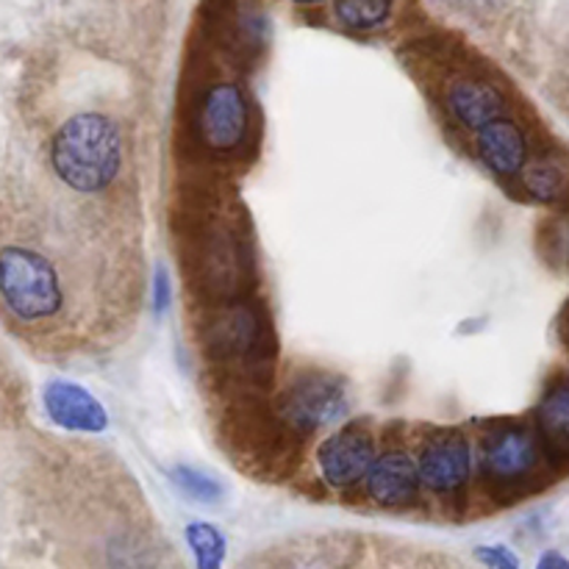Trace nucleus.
Returning a JSON list of instances; mask_svg holds the SVG:
<instances>
[{"instance_id":"15","label":"nucleus","mask_w":569,"mask_h":569,"mask_svg":"<svg viewBox=\"0 0 569 569\" xmlns=\"http://www.w3.org/2000/svg\"><path fill=\"white\" fill-rule=\"evenodd\" d=\"M522 189L537 203H559L569 194V159L561 153H542L520 176Z\"/></svg>"},{"instance_id":"16","label":"nucleus","mask_w":569,"mask_h":569,"mask_svg":"<svg viewBox=\"0 0 569 569\" xmlns=\"http://www.w3.org/2000/svg\"><path fill=\"white\" fill-rule=\"evenodd\" d=\"M395 0H333V14L342 28L353 33L378 31L389 22Z\"/></svg>"},{"instance_id":"12","label":"nucleus","mask_w":569,"mask_h":569,"mask_svg":"<svg viewBox=\"0 0 569 569\" xmlns=\"http://www.w3.org/2000/svg\"><path fill=\"white\" fill-rule=\"evenodd\" d=\"M44 415L53 426L76 433H103L109 428V415L103 403L89 389L72 381H50L42 389Z\"/></svg>"},{"instance_id":"19","label":"nucleus","mask_w":569,"mask_h":569,"mask_svg":"<svg viewBox=\"0 0 569 569\" xmlns=\"http://www.w3.org/2000/svg\"><path fill=\"white\" fill-rule=\"evenodd\" d=\"M472 553H476L478 565L487 569H522L515 550L506 548V545H478Z\"/></svg>"},{"instance_id":"1","label":"nucleus","mask_w":569,"mask_h":569,"mask_svg":"<svg viewBox=\"0 0 569 569\" xmlns=\"http://www.w3.org/2000/svg\"><path fill=\"white\" fill-rule=\"evenodd\" d=\"M50 167L78 194L106 192L126 164V133L103 111H78L50 137Z\"/></svg>"},{"instance_id":"22","label":"nucleus","mask_w":569,"mask_h":569,"mask_svg":"<svg viewBox=\"0 0 569 569\" xmlns=\"http://www.w3.org/2000/svg\"><path fill=\"white\" fill-rule=\"evenodd\" d=\"M561 337H565V342H567V348H569V309H567V315H565V326H561Z\"/></svg>"},{"instance_id":"4","label":"nucleus","mask_w":569,"mask_h":569,"mask_svg":"<svg viewBox=\"0 0 569 569\" xmlns=\"http://www.w3.org/2000/svg\"><path fill=\"white\" fill-rule=\"evenodd\" d=\"M545 456L537 428L526 422L503 420L489 426L481 439V472L492 492L511 498L520 489L531 487L542 472Z\"/></svg>"},{"instance_id":"2","label":"nucleus","mask_w":569,"mask_h":569,"mask_svg":"<svg viewBox=\"0 0 569 569\" xmlns=\"http://www.w3.org/2000/svg\"><path fill=\"white\" fill-rule=\"evenodd\" d=\"M0 295L6 317L20 326L53 320L64 309V287L48 256L28 244L6 242L0 250Z\"/></svg>"},{"instance_id":"7","label":"nucleus","mask_w":569,"mask_h":569,"mask_svg":"<svg viewBox=\"0 0 569 569\" xmlns=\"http://www.w3.org/2000/svg\"><path fill=\"white\" fill-rule=\"evenodd\" d=\"M422 489L442 503H461L470 489L472 442L461 428H439L417 453Z\"/></svg>"},{"instance_id":"3","label":"nucleus","mask_w":569,"mask_h":569,"mask_svg":"<svg viewBox=\"0 0 569 569\" xmlns=\"http://www.w3.org/2000/svg\"><path fill=\"white\" fill-rule=\"evenodd\" d=\"M200 345L214 365L256 372L270 361L272 331L264 309L253 300H228L200 328Z\"/></svg>"},{"instance_id":"17","label":"nucleus","mask_w":569,"mask_h":569,"mask_svg":"<svg viewBox=\"0 0 569 569\" xmlns=\"http://www.w3.org/2000/svg\"><path fill=\"white\" fill-rule=\"evenodd\" d=\"M187 545L194 556V569H222V565H226V537L211 522H189Z\"/></svg>"},{"instance_id":"13","label":"nucleus","mask_w":569,"mask_h":569,"mask_svg":"<svg viewBox=\"0 0 569 569\" xmlns=\"http://www.w3.org/2000/svg\"><path fill=\"white\" fill-rule=\"evenodd\" d=\"M478 159L495 178H520L531 164L528 133L515 117H498L476 133Z\"/></svg>"},{"instance_id":"23","label":"nucleus","mask_w":569,"mask_h":569,"mask_svg":"<svg viewBox=\"0 0 569 569\" xmlns=\"http://www.w3.org/2000/svg\"><path fill=\"white\" fill-rule=\"evenodd\" d=\"M289 3H298V6H320L326 0H289Z\"/></svg>"},{"instance_id":"10","label":"nucleus","mask_w":569,"mask_h":569,"mask_svg":"<svg viewBox=\"0 0 569 569\" xmlns=\"http://www.w3.org/2000/svg\"><path fill=\"white\" fill-rule=\"evenodd\" d=\"M365 492L378 509L409 511L420 506L422 478L417 456H411L406 448H387L378 453L365 481Z\"/></svg>"},{"instance_id":"18","label":"nucleus","mask_w":569,"mask_h":569,"mask_svg":"<svg viewBox=\"0 0 569 569\" xmlns=\"http://www.w3.org/2000/svg\"><path fill=\"white\" fill-rule=\"evenodd\" d=\"M170 478H172V483H176L178 492H183L189 500H194V503L214 506V503H220L222 495H226L222 483L217 481L214 476H209V472L198 470V467L178 465L170 470Z\"/></svg>"},{"instance_id":"11","label":"nucleus","mask_w":569,"mask_h":569,"mask_svg":"<svg viewBox=\"0 0 569 569\" xmlns=\"http://www.w3.org/2000/svg\"><path fill=\"white\" fill-rule=\"evenodd\" d=\"M445 109L467 131H481L489 122L506 117V92L483 76H456L445 87Z\"/></svg>"},{"instance_id":"9","label":"nucleus","mask_w":569,"mask_h":569,"mask_svg":"<svg viewBox=\"0 0 569 569\" xmlns=\"http://www.w3.org/2000/svg\"><path fill=\"white\" fill-rule=\"evenodd\" d=\"M248 242L242 231L231 226H217L200 242L198 253V283L211 298L239 300L250 278Z\"/></svg>"},{"instance_id":"21","label":"nucleus","mask_w":569,"mask_h":569,"mask_svg":"<svg viewBox=\"0 0 569 569\" xmlns=\"http://www.w3.org/2000/svg\"><path fill=\"white\" fill-rule=\"evenodd\" d=\"M537 569H569V559L565 553H559V550H545L539 556Z\"/></svg>"},{"instance_id":"14","label":"nucleus","mask_w":569,"mask_h":569,"mask_svg":"<svg viewBox=\"0 0 569 569\" xmlns=\"http://www.w3.org/2000/svg\"><path fill=\"white\" fill-rule=\"evenodd\" d=\"M537 428L550 467L569 470V376L550 381L537 406Z\"/></svg>"},{"instance_id":"5","label":"nucleus","mask_w":569,"mask_h":569,"mask_svg":"<svg viewBox=\"0 0 569 569\" xmlns=\"http://www.w3.org/2000/svg\"><path fill=\"white\" fill-rule=\"evenodd\" d=\"M350 411L348 381L337 372L303 370L287 381L276 400V415L298 437L339 426Z\"/></svg>"},{"instance_id":"20","label":"nucleus","mask_w":569,"mask_h":569,"mask_svg":"<svg viewBox=\"0 0 569 569\" xmlns=\"http://www.w3.org/2000/svg\"><path fill=\"white\" fill-rule=\"evenodd\" d=\"M172 303V278L164 264H156L153 270V311L156 315H167Z\"/></svg>"},{"instance_id":"8","label":"nucleus","mask_w":569,"mask_h":569,"mask_svg":"<svg viewBox=\"0 0 569 569\" xmlns=\"http://www.w3.org/2000/svg\"><path fill=\"white\" fill-rule=\"evenodd\" d=\"M376 437L365 422H345L317 448V472L333 492H350L367 481L376 465Z\"/></svg>"},{"instance_id":"6","label":"nucleus","mask_w":569,"mask_h":569,"mask_svg":"<svg viewBox=\"0 0 569 569\" xmlns=\"http://www.w3.org/2000/svg\"><path fill=\"white\" fill-rule=\"evenodd\" d=\"M192 131L211 156H237L253 131V106L237 81H214L198 94Z\"/></svg>"}]
</instances>
